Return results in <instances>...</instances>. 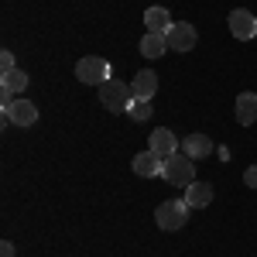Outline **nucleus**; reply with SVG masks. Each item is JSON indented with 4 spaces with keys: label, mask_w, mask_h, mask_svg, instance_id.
<instances>
[{
    "label": "nucleus",
    "mask_w": 257,
    "mask_h": 257,
    "mask_svg": "<svg viewBox=\"0 0 257 257\" xmlns=\"http://www.w3.org/2000/svg\"><path fill=\"white\" fill-rule=\"evenodd\" d=\"M182 151H185L192 161H196V158H209V155H213V141L196 131V134H189V138L182 141Z\"/></svg>",
    "instance_id": "nucleus-11"
},
{
    "label": "nucleus",
    "mask_w": 257,
    "mask_h": 257,
    "mask_svg": "<svg viewBox=\"0 0 257 257\" xmlns=\"http://www.w3.org/2000/svg\"><path fill=\"white\" fill-rule=\"evenodd\" d=\"M148 148L158 155V158H172L175 151H182V144H178V138L172 134V131H165V127H158V131H151V138H148Z\"/></svg>",
    "instance_id": "nucleus-8"
},
{
    "label": "nucleus",
    "mask_w": 257,
    "mask_h": 257,
    "mask_svg": "<svg viewBox=\"0 0 257 257\" xmlns=\"http://www.w3.org/2000/svg\"><path fill=\"white\" fill-rule=\"evenodd\" d=\"M0 89H7L11 96H21V93L28 89V72H21V69L4 72V76H0Z\"/></svg>",
    "instance_id": "nucleus-16"
},
{
    "label": "nucleus",
    "mask_w": 257,
    "mask_h": 257,
    "mask_svg": "<svg viewBox=\"0 0 257 257\" xmlns=\"http://www.w3.org/2000/svg\"><path fill=\"white\" fill-rule=\"evenodd\" d=\"M189 202L185 199H168V202H161L158 213H155V223H158V230H165V233H175V230H182L185 223H189Z\"/></svg>",
    "instance_id": "nucleus-1"
},
{
    "label": "nucleus",
    "mask_w": 257,
    "mask_h": 257,
    "mask_svg": "<svg viewBox=\"0 0 257 257\" xmlns=\"http://www.w3.org/2000/svg\"><path fill=\"white\" fill-rule=\"evenodd\" d=\"M230 31H233V38L240 41H250L257 38V18L250 14V11H243V7H237V11H230Z\"/></svg>",
    "instance_id": "nucleus-7"
},
{
    "label": "nucleus",
    "mask_w": 257,
    "mask_h": 257,
    "mask_svg": "<svg viewBox=\"0 0 257 257\" xmlns=\"http://www.w3.org/2000/svg\"><path fill=\"white\" fill-rule=\"evenodd\" d=\"M131 99H134V93H131L127 82L106 79L99 86V103H103V110H110V113H123V110L131 106Z\"/></svg>",
    "instance_id": "nucleus-3"
},
{
    "label": "nucleus",
    "mask_w": 257,
    "mask_h": 257,
    "mask_svg": "<svg viewBox=\"0 0 257 257\" xmlns=\"http://www.w3.org/2000/svg\"><path fill=\"white\" fill-rule=\"evenodd\" d=\"M161 178L168 182V185H192L196 182V161L189 158L185 151H175L172 158H165V172H161Z\"/></svg>",
    "instance_id": "nucleus-2"
},
{
    "label": "nucleus",
    "mask_w": 257,
    "mask_h": 257,
    "mask_svg": "<svg viewBox=\"0 0 257 257\" xmlns=\"http://www.w3.org/2000/svg\"><path fill=\"white\" fill-rule=\"evenodd\" d=\"M0 257H14V243H11V240L0 243Z\"/></svg>",
    "instance_id": "nucleus-20"
},
{
    "label": "nucleus",
    "mask_w": 257,
    "mask_h": 257,
    "mask_svg": "<svg viewBox=\"0 0 257 257\" xmlns=\"http://www.w3.org/2000/svg\"><path fill=\"white\" fill-rule=\"evenodd\" d=\"M0 69H4V72H14V69H18V65H14V55H11V52H0Z\"/></svg>",
    "instance_id": "nucleus-18"
},
{
    "label": "nucleus",
    "mask_w": 257,
    "mask_h": 257,
    "mask_svg": "<svg viewBox=\"0 0 257 257\" xmlns=\"http://www.w3.org/2000/svg\"><path fill=\"white\" fill-rule=\"evenodd\" d=\"M144 24H148V31H155V35H165L175 21H172V14L165 11V7H148L144 11Z\"/></svg>",
    "instance_id": "nucleus-13"
},
{
    "label": "nucleus",
    "mask_w": 257,
    "mask_h": 257,
    "mask_svg": "<svg viewBox=\"0 0 257 257\" xmlns=\"http://www.w3.org/2000/svg\"><path fill=\"white\" fill-rule=\"evenodd\" d=\"M4 123H18V127H31V123H38V106L35 103H28L24 96H18L7 110H4Z\"/></svg>",
    "instance_id": "nucleus-6"
},
{
    "label": "nucleus",
    "mask_w": 257,
    "mask_h": 257,
    "mask_svg": "<svg viewBox=\"0 0 257 257\" xmlns=\"http://www.w3.org/2000/svg\"><path fill=\"white\" fill-rule=\"evenodd\" d=\"M243 185H250V189H257V165H250V168L243 172Z\"/></svg>",
    "instance_id": "nucleus-19"
},
{
    "label": "nucleus",
    "mask_w": 257,
    "mask_h": 257,
    "mask_svg": "<svg viewBox=\"0 0 257 257\" xmlns=\"http://www.w3.org/2000/svg\"><path fill=\"white\" fill-rule=\"evenodd\" d=\"M165 52H168V38H165V35L148 31V35L141 38V55H144V59H161Z\"/></svg>",
    "instance_id": "nucleus-14"
},
{
    "label": "nucleus",
    "mask_w": 257,
    "mask_h": 257,
    "mask_svg": "<svg viewBox=\"0 0 257 257\" xmlns=\"http://www.w3.org/2000/svg\"><path fill=\"white\" fill-rule=\"evenodd\" d=\"M161 172H165V158H158L151 148H148V151H141V155H134V175L155 178V175H161Z\"/></svg>",
    "instance_id": "nucleus-9"
},
{
    "label": "nucleus",
    "mask_w": 257,
    "mask_h": 257,
    "mask_svg": "<svg viewBox=\"0 0 257 257\" xmlns=\"http://www.w3.org/2000/svg\"><path fill=\"white\" fill-rule=\"evenodd\" d=\"M165 38H168V48H175V52H192L199 41V31L192 24H185V21H175L168 31H165Z\"/></svg>",
    "instance_id": "nucleus-5"
},
{
    "label": "nucleus",
    "mask_w": 257,
    "mask_h": 257,
    "mask_svg": "<svg viewBox=\"0 0 257 257\" xmlns=\"http://www.w3.org/2000/svg\"><path fill=\"white\" fill-rule=\"evenodd\" d=\"M237 120L243 127H250L257 120V93H240L237 96Z\"/></svg>",
    "instance_id": "nucleus-15"
},
{
    "label": "nucleus",
    "mask_w": 257,
    "mask_h": 257,
    "mask_svg": "<svg viewBox=\"0 0 257 257\" xmlns=\"http://www.w3.org/2000/svg\"><path fill=\"white\" fill-rule=\"evenodd\" d=\"M185 202H189L192 209L209 206V202H213V185H209V182H192V185H185Z\"/></svg>",
    "instance_id": "nucleus-12"
},
{
    "label": "nucleus",
    "mask_w": 257,
    "mask_h": 257,
    "mask_svg": "<svg viewBox=\"0 0 257 257\" xmlns=\"http://www.w3.org/2000/svg\"><path fill=\"white\" fill-rule=\"evenodd\" d=\"M131 93H134V99H151L158 93V76L151 69H141L138 76L131 79Z\"/></svg>",
    "instance_id": "nucleus-10"
},
{
    "label": "nucleus",
    "mask_w": 257,
    "mask_h": 257,
    "mask_svg": "<svg viewBox=\"0 0 257 257\" xmlns=\"http://www.w3.org/2000/svg\"><path fill=\"white\" fill-rule=\"evenodd\" d=\"M76 76H79V82H86V86H103L106 79H113V76H110V62L99 59V55H86V59L76 62Z\"/></svg>",
    "instance_id": "nucleus-4"
},
{
    "label": "nucleus",
    "mask_w": 257,
    "mask_h": 257,
    "mask_svg": "<svg viewBox=\"0 0 257 257\" xmlns=\"http://www.w3.org/2000/svg\"><path fill=\"white\" fill-rule=\"evenodd\" d=\"M151 99H131V106H127V113H131V120H138V123H144V120H151Z\"/></svg>",
    "instance_id": "nucleus-17"
}]
</instances>
